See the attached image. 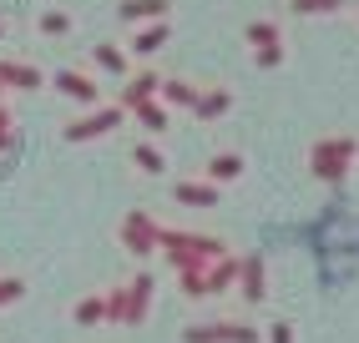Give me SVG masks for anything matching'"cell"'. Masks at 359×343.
Returning a JSON list of instances; mask_svg holds the SVG:
<instances>
[{"instance_id": "obj_17", "label": "cell", "mask_w": 359, "mask_h": 343, "mask_svg": "<svg viewBox=\"0 0 359 343\" xmlns=\"http://www.w3.org/2000/svg\"><path fill=\"white\" fill-rule=\"evenodd\" d=\"M122 20H167V0H122Z\"/></svg>"}, {"instance_id": "obj_6", "label": "cell", "mask_w": 359, "mask_h": 343, "mask_svg": "<svg viewBox=\"0 0 359 343\" xmlns=\"http://www.w3.org/2000/svg\"><path fill=\"white\" fill-rule=\"evenodd\" d=\"M61 96H71V102H81V106H97L102 102V86L86 76V71H56V81H51Z\"/></svg>"}, {"instance_id": "obj_25", "label": "cell", "mask_w": 359, "mask_h": 343, "mask_svg": "<svg viewBox=\"0 0 359 343\" xmlns=\"http://www.w3.org/2000/svg\"><path fill=\"white\" fill-rule=\"evenodd\" d=\"M66 26H71V20L56 15V10H51V15H41V31H46V36H66Z\"/></svg>"}, {"instance_id": "obj_32", "label": "cell", "mask_w": 359, "mask_h": 343, "mask_svg": "<svg viewBox=\"0 0 359 343\" xmlns=\"http://www.w3.org/2000/svg\"><path fill=\"white\" fill-rule=\"evenodd\" d=\"M0 91H6V81H0Z\"/></svg>"}, {"instance_id": "obj_27", "label": "cell", "mask_w": 359, "mask_h": 343, "mask_svg": "<svg viewBox=\"0 0 359 343\" xmlns=\"http://www.w3.org/2000/svg\"><path fill=\"white\" fill-rule=\"evenodd\" d=\"M269 343H294V328H289V323H273V328H269Z\"/></svg>"}, {"instance_id": "obj_14", "label": "cell", "mask_w": 359, "mask_h": 343, "mask_svg": "<svg viewBox=\"0 0 359 343\" xmlns=\"http://www.w3.org/2000/svg\"><path fill=\"white\" fill-rule=\"evenodd\" d=\"M238 283V258H218V262H208V293H228Z\"/></svg>"}, {"instance_id": "obj_13", "label": "cell", "mask_w": 359, "mask_h": 343, "mask_svg": "<svg viewBox=\"0 0 359 343\" xmlns=\"http://www.w3.org/2000/svg\"><path fill=\"white\" fill-rule=\"evenodd\" d=\"M132 162H137V172H147V177H162V172H167V152L152 146V141H137L132 146Z\"/></svg>"}, {"instance_id": "obj_5", "label": "cell", "mask_w": 359, "mask_h": 343, "mask_svg": "<svg viewBox=\"0 0 359 343\" xmlns=\"http://www.w3.org/2000/svg\"><path fill=\"white\" fill-rule=\"evenodd\" d=\"M152 293H157V278H152V273H137V278L127 283V328H142V323H147Z\"/></svg>"}, {"instance_id": "obj_24", "label": "cell", "mask_w": 359, "mask_h": 343, "mask_svg": "<svg viewBox=\"0 0 359 343\" xmlns=\"http://www.w3.org/2000/svg\"><path fill=\"white\" fill-rule=\"evenodd\" d=\"M20 298H26V283H20V278H0V308H11Z\"/></svg>"}, {"instance_id": "obj_20", "label": "cell", "mask_w": 359, "mask_h": 343, "mask_svg": "<svg viewBox=\"0 0 359 343\" xmlns=\"http://www.w3.org/2000/svg\"><path fill=\"white\" fill-rule=\"evenodd\" d=\"M198 86H187V81H162V102L167 106H198Z\"/></svg>"}, {"instance_id": "obj_22", "label": "cell", "mask_w": 359, "mask_h": 343, "mask_svg": "<svg viewBox=\"0 0 359 343\" xmlns=\"http://www.w3.org/2000/svg\"><path fill=\"white\" fill-rule=\"evenodd\" d=\"M339 157H349V146H329V152H324V146H319V152H314V172H319V177H339Z\"/></svg>"}, {"instance_id": "obj_21", "label": "cell", "mask_w": 359, "mask_h": 343, "mask_svg": "<svg viewBox=\"0 0 359 343\" xmlns=\"http://www.w3.org/2000/svg\"><path fill=\"white\" fill-rule=\"evenodd\" d=\"M97 66L107 76H127V51L122 46H97Z\"/></svg>"}, {"instance_id": "obj_11", "label": "cell", "mask_w": 359, "mask_h": 343, "mask_svg": "<svg viewBox=\"0 0 359 343\" xmlns=\"http://www.w3.org/2000/svg\"><path fill=\"white\" fill-rule=\"evenodd\" d=\"M152 96H162V76H157V71H142V76H132V81H127L122 106L132 111V106H142V102H152Z\"/></svg>"}, {"instance_id": "obj_8", "label": "cell", "mask_w": 359, "mask_h": 343, "mask_svg": "<svg viewBox=\"0 0 359 343\" xmlns=\"http://www.w3.org/2000/svg\"><path fill=\"white\" fill-rule=\"evenodd\" d=\"M132 116H137V127L147 132V136H162L167 127H172V111H167V102H162V96H152V102L132 106Z\"/></svg>"}, {"instance_id": "obj_19", "label": "cell", "mask_w": 359, "mask_h": 343, "mask_svg": "<svg viewBox=\"0 0 359 343\" xmlns=\"http://www.w3.org/2000/svg\"><path fill=\"white\" fill-rule=\"evenodd\" d=\"M228 106H233V96H228V91H203V96H198V106H193V111H198L203 121H218V116H223Z\"/></svg>"}, {"instance_id": "obj_23", "label": "cell", "mask_w": 359, "mask_h": 343, "mask_svg": "<svg viewBox=\"0 0 359 343\" xmlns=\"http://www.w3.org/2000/svg\"><path fill=\"white\" fill-rule=\"evenodd\" d=\"M107 323H122L127 328V283L107 293Z\"/></svg>"}, {"instance_id": "obj_4", "label": "cell", "mask_w": 359, "mask_h": 343, "mask_svg": "<svg viewBox=\"0 0 359 343\" xmlns=\"http://www.w3.org/2000/svg\"><path fill=\"white\" fill-rule=\"evenodd\" d=\"M263 333L243 318H223V323H193L182 328V343H258Z\"/></svg>"}, {"instance_id": "obj_3", "label": "cell", "mask_w": 359, "mask_h": 343, "mask_svg": "<svg viewBox=\"0 0 359 343\" xmlns=\"http://www.w3.org/2000/svg\"><path fill=\"white\" fill-rule=\"evenodd\" d=\"M122 116H132L122 102L116 106H97V111H86V116H76V121H66L61 127V136L76 146V141H97V136H111L116 127H122Z\"/></svg>"}, {"instance_id": "obj_29", "label": "cell", "mask_w": 359, "mask_h": 343, "mask_svg": "<svg viewBox=\"0 0 359 343\" xmlns=\"http://www.w3.org/2000/svg\"><path fill=\"white\" fill-rule=\"evenodd\" d=\"M0 132H15V116H11V106H0Z\"/></svg>"}, {"instance_id": "obj_1", "label": "cell", "mask_w": 359, "mask_h": 343, "mask_svg": "<svg viewBox=\"0 0 359 343\" xmlns=\"http://www.w3.org/2000/svg\"><path fill=\"white\" fill-rule=\"evenodd\" d=\"M228 242L223 237H203V232H177V227H162V258L167 267H208V262H218L223 258Z\"/></svg>"}, {"instance_id": "obj_28", "label": "cell", "mask_w": 359, "mask_h": 343, "mask_svg": "<svg viewBox=\"0 0 359 343\" xmlns=\"http://www.w3.org/2000/svg\"><path fill=\"white\" fill-rule=\"evenodd\" d=\"M258 66H278V46H263V51H258Z\"/></svg>"}, {"instance_id": "obj_2", "label": "cell", "mask_w": 359, "mask_h": 343, "mask_svg": "<svg viewBox=\"0 0 359 343\" xmlns=\"http://www.w3.org/2000/svg\"><path fill=\"white\" fill-rule=\"evenodd\" d=\"M116 237H122V248H127L132 258H152V253H162V223H157L152 212H127L122 227H116Z\"/></svg>"}, {"instance_id": "obj_18", "label": "cell", "mask_w": 359, "mask_h": 343, "mask_svg": "<svg viewBox=\"0 0 359 343\" xmlns=\"http://www.w3.org/2000/svg\"><path fill=\"white\" fill-rule=\"evenodd\" d=\"M177 283H182V298H212L208 293V267H177Z\"/></svg>"}, {"instance_id": "obj_9", "label": "cell", "mask_w": 359, "mask_h": 343, "mask_svg": "<svg viewBox=\"0 0 359 343\" xmlns=\"http://www.w3.org/2000/svg\"><path fill=\"white\" fill-rule=\"evenodd\" d=\"M172 197L182 202V207H218V182H177L172 187Z\"/></svg>"}, {"instance_id": "obj_15", "label": "cell", "mask_w": 359, "mask_h": 343, "mask_svg": "<svg viewBox=\"0 0 359 343\" xmlns=\"http://www.w3.org/2000/svg\"><path fill=\"white\" fill-rule=\"evenodd\" d=\"M162 46H167V20H152V26H142V31H137L132 51H137V56H157Z\"/></svg>"}, {"instance_id": "obj_31", "label": "cell", "mask_w": 359, "mask_h": 343, "mask_svg": "<svg viewBox=\"0 0 359 343\" xmlns=\"http://www.w3.org/2000/svg\"><path fill=\"white\" fill-rule=\"evenodd\" d=\"M0 36H6V26H0Z\"/></svg>"}, {"instance_id": "obj_16", "label": "cell", "mask_w": 359, "mask_h": 343, "mask_svg": "<svg viewBox=\"0 0 359 343\" xmlns=\"http://www.w3.org/2000/svg\"><path fill=\"white\" fill-rule=\"evenodd\" d=\"M71 318H76V328H102L107 323V298H81L71 308Z\"/></svg>"}, {"instance_id": "obj_7", "label": "cell", "mask_w": 359, "mask_h": 343, "mask_svg": "<svg viewBox=\"0 0 359 343\" xmlns=\"http://www.w3.org/2000/svg\"><path fill=\"white\" fill-rule=\"evenodd\" d=\"M238 288H243L248 303H263V298H269V283H263V258H258V253H248L243 262H238Z\"/></svg>"}, {"instance_id": "obj_26", "label": "cell", "mask_w": 359, "mask_h": 343, "mask_svg": "<svg viewBox=\"0 0 359 343\" xmlns=\"http://www.w3.org/2000/svg\"><path fill=\"white\" fill-rule=\"evenodd\" d=\"M248 41H258V46H278V31H273V26H248Z\"/></svg>"}, {"instance_id": "obj_12", "label": "cell", "mask_w": 359, "mask_h": 343, "mask_svg": "<svg viewBox=\"0 0 359 343\" xmlns=\"http://www.w3.org/2000/svg\"><path fill=\"white\" fill-rule=\"evenodd\" d=\"M243 177V157L238 152H218L208 162V182H218V187H228V182H238Z\"/></svg>"}, {"instance_id": "obj_10", "label": "cell", "mask_w": 359, "mask_h": 343, "mask_svg": "<svg viewBox=\"0 0 359 343\" xmlns=\"http://www.w3.org/2000/svg\"><path fill=\"white\" fill-rule=\"evenodd\" d=\"M0 81L15 86V91H41L46 86V76L36 66H26V61H0Z\"/></svg>"}, {"instance_id": "obj_30", "label": "cell", "mask_w": 359, "mask_h": 343, "mask_svg": "<svg viewBox=\"0 0 359 343\" xmlns=\"http://www.w3.org/2000/svg\"><path fill=\"white\" fill-rule=\"evenodd\" d=\"M15 146V132H0V152H11Z\"/></svg>"}]
</instances>
